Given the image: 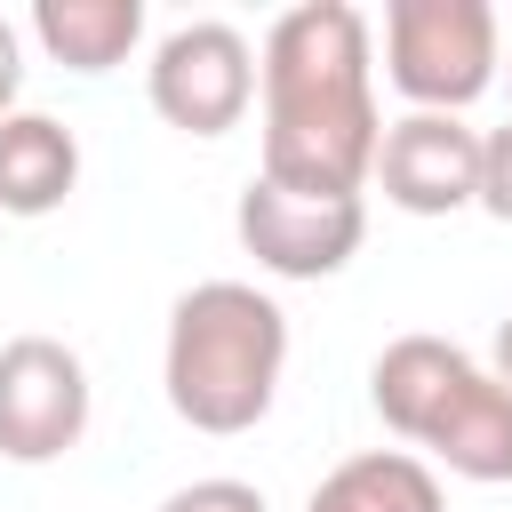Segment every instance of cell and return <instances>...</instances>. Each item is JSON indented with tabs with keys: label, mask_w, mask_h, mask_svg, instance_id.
Masks as SVG:
<instances>
[{
	"label": "cell",
	"mask_w": 512,
	"mask_h": 512,
	"mask_svg": "<svg viewBox=\"0 0 512 512\" xmlns=\"http://www.w3.org/2000/svg\"><path fill=\"white\" fill-rule=\"evenodd\" d=\"M264 168L288 192H360L376 168V64H368V16L352 0H304L272 16L264 56Z\"/></svg>",
	"instance_id": "6da1fadb"
},
{
	"label": "cell",
	"mask_w": 512,
	"mask_h": 512,
	"mask_svg": "<svg viewBox=\"0 0 512 512\" xmlns=\"http://www.w3.org/2000/svg\"><path fill=\"white\" fill-rule=\"evenodd\" d=\"M280 368H288V312L248 288V280H200L176 296L168 312V352H160V384L168 408L192 432H256L280 400Z\"/></svg>",
	"instance_id": "7a4b0ae2"
},
{
	"label": "cell",
	"mask_w": 512,
	"mask_h": 512,
	"mask_svg": "<svg viewBox=\"0 0 512 512\" xmlns=\"http://www.w3.org/2000/svg\"><path fill=\"white\" fill-rule=\"evenodd\" d=\"M504 64V32L488 0H392L384 8V72L416 112H464Z\"/></svg>",
	"instance_id": "3957f363"
},
{
	"label": "cell",
	"mask_w": 512,
	"mask_h": 512,
	"mask_svg": "<svg viewBox=\"0 0 512 512\" xmlns=\"http://www.w3.org/2000/svg\"><path fill=\"white\" fill-rule=\"evenodd\" d=\"M232 232L272 280H328L360 256L368 200L360 192H288L272 176H248V192L232 208Z\"/></svg>",
	"instance_id": "277c9868"
},
{
	"label": "cell",
	"mask_w": 512,
	"mask_h": 512,
	"mask_svg": "<svg viewBox=\"0 0 512 512\" xmlns=\"http://www.w3.org/2000/svg\"><path fill=\"white\" fill-rule=\"evenodd\" d=\"M144 88H152V112L184 136H224L240 128V112L256 104V48L240 40V24L224 16H192L176 24L152 64H144Z\"/></svg>",
	"instance_id": "5b68a950"
},
{
	"label": "cell",
	"mask_w": 512,
	"mask_h": 512,
	"mask_svg": "<svg viewBox=\"0 0 512 512\" xmlns=\"http://www.w3.org/2000/svg\"><path fill=\"white\" fill-rule=\"evenodd\" d=\"M88 432V368L64 336H8L0 344V456L56 464Z\"/></svg>",
	"instance_id": "8992f818"
},
{
	"label": "cell",
	"mask_w": 512,
	"mask_h": 512,
	"mask_svg": "<svg viewBox=\"0 0 512 512\" xmlns=\"http://www.w3.org/2000/svg\"><path fill=\"white\" fill-rule=\"evenodd\" d=\"M368 176L408 216H456L480 192V128L456 120V112H400L376 136V168Z\"/></svg>",
	"instance_id": "52a82bcc"
},
{
	"label": "cell",
	"mask_w": 512,
	"mask_h": 512,
	"mask_svg": "<svg viewBox=\"0 0 512 512\" xmlns=\"http://www.w3.org/2000/svg\"><path fill=\"white\" fill-rule=\"evenodd\" d=\"M472 368H480V360H472L464 344H448V336H392V344L376 352V368H368V400H376V416H384L400 440H424L432 416L448 408V392H456Z\"/></svg>",
	"instance_id": "ba28073f"
},
{
	"label": "cell",
	"mask_w": 512,
	"mask_h": 512,
	"mask_svg": "<svg viewBox=\"0 0 512 512\" xmlns=\"http://www.w3.org/2000/svg\"><path fill=\"white\" fill-rule=\"evenodd\" d=\"M416 448H432L456 480H480V488L512 480V392H504L488 368H472V376L448 392V408L432 416V432H424Z\"/></svg>",
	"instance_id": "9c48e42d"
},
{
	"label": "cell",
	"mask_w": 512,
	"mask_h": 512,
	"mask_svg": "<svg viewBox=\"0 0 512 512\" xmlns=\"http://www.w3.org/2000/svg\"><path fill=\"white\" fill-rule=\"evenodd\" d=\"M80 184V136L48 112L0 120V216H56Z\"/></svg>",
	"instance_id": "30bf717a"
},
{
	"label": "cell",
	"mask_w": 512,
	"mask_h": 512,
	"mask_svg": "<svg viewBox=\"0 0 512 512\" xmlns=\"http://www.w3.org/2000/svg\"><path fill=\"white\" fill-rule=\"evenodd\" d=\"M32 40L64 72H112L144 40V0H32Z\"/></svg>",
	"instance_id": "8fae6325"
},
{
	"label": "cell",
	"mask_w": 512,
	"mask_h": 512,
	"mask_svg": "<svg viewBox=\"0 0 512 512\" xmlns=\"http://www.w3.org/2000/svg\"><path fill=\"white\" fill-rule=\"evenodd\" d=\"M304 512H448L440 496V472L408 448H368V456H344L312 496Z\"/></svg>",
	"instance_id": "7c38bea8"
},
{
	"label": "cell",
	"mask_w": 512,
	"mask_h": 512,
	"mask_svg": "<svg viewBox=\"0 0 512 512\" xmlns=\"http://www.w3.org/2000/svg\"><path fill=\"white\" fill-rule=\"evenodd\" d=\"M472 208H488L496 224H512V120L480 128V192H472Z\"/></svg>",
	"instance_id": "4fadbf2b"
},
{
	"label": "cell",
	"mask_w": 512,
	"mask_h": 512,
	"mask_svg": "<svg viewBox=\"0 0 512 512\" xmlns=\"http://www.w3.org/2000/svg\"><path fill=\"white\" fill-rule=\"evenodd\" d=\"M160 512H264V488H248V480H192Z\"/></svg>",
	"instance_id": "5bb4252c"
},
{
	"label": "cell",
	"mask_w": 512,
	"mask_h": 512,
	"mask_svg": "<svg viewBox=\"0 0 512 512\" xmlns=\"http://www.w3.org/2000/svg\"><path fill=\"white\" fill-rule=\"evenodd\" d=\"M16 88H24V40H16V24L0 16V120L16 112Z\"/></svg>",
	"instance_id": "9a60e30c"
},
{
	"label": "cell",
	"mask_w": 512,
	"mask_h": 512,
	"mask_svg": "<svg viewBox=\"0 0 512 512\" xmlns=\"http://www.w3.org/2000/svg\"><path fill=\"white\" fill-rule=\"evenodd\" d=\"M488 376H496V384H504V392H512V312H504V320H496V368H488Z\"/></svg>",
	"instance_id": "2e32d148"
},
{
	"label": "cell",
	"mask_w": 512,
	"mask_h": 512,
	"mask_svg": "<svg viewBox=\"0 0 512 512\" xmlns=\"http://www.w3.org/2000/svg\"><path fill=\"white\" fill-rule=\"evenodd\" d=\"M504 72H512V56H504Z\"/></svg>",
	"instance_id": "e0dca14e"
}]
</instances>
